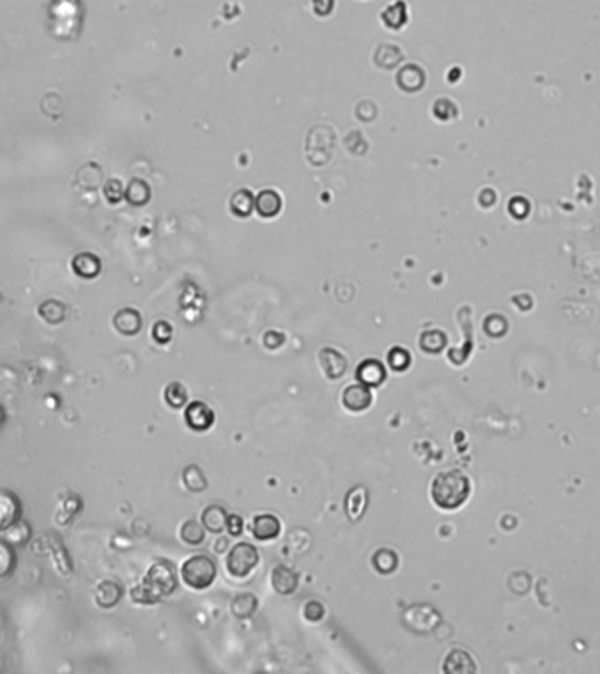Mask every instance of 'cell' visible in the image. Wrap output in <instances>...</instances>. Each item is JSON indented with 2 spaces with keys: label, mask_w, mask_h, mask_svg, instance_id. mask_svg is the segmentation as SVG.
<instances>
[{
  "label": "cell",
  "mask_w": 600,
  "mask_h": 674,
  "mask_svg": "<svg viewBox=\"0 0 600 674\" xmlns=\"http://www.w3.org/2000/svg\"><path fill=\"white\" fill-rule=\"evenodd\" d=\"M260 553L251 542H237L226 555V571L234 578H246L257 569Z\"/></svg>",
  "instance_id": "277c9868"
},
{
  "label": "cell",
  "mask_w": 600,
  "mask_h": 674,
  "mask_svg": "<svg viewBox=\"0 0 600 674\" xmlns=\"http://www.w3.org/2000/svg\"><path fill=\"white\" fill-rule=\"evenodd\" d=\"M20 502L13 494L0 490V532L13 527L14 521L20 518Z\"/></svg>",
  "instance_id": "9a60e30c"
},
{
  "label": "cell",
  "mask_w": 600,
  "mask_h": 674,
  "mask_svg": "<svg viewBox=\"0 0 600 674\" xmlns=\"http://www.w3.org/2000/svg\"><path fill=\"white\" fill-rule=\"evenodd\" d=\"M420 346L425 353H439L446 346V336L441 331L423 332L420 337Z\"/></svg>",
  "instance_id": "4316f807"
},
{
  "label": "cell",
  "mask_w": 600,
  "mask_h": 674,
  "mask_svg": "<svg viewBox=\"0 0 600 674\" xmlns=\"http://www.w3.org/2000/svg\"><path fill=\"white\" fill-rule=\"evenodd\" d=\"M183 483L188 490L195 492V494L208 488V480H205L204 471L198 466H195V464L193 466H188L186 469L183 471Z\"/></svg>",
  "instance_id": "603a6c76"
},
{
  "label": "cell",
  "mask_w": 600,
  "mask_h": 674,
  "mask_svg": "<svg viewBox=\"0 0 600 674\" xmlns=\"http://www.w3.org/2000/svg\"><path fill=\"white\" fill-rule=\"evenodd\" d=\"M355 378H357L358 383L369 386V388H371V386H379L385 383L386 369L385 365H383V362L376 360V358H367V360H364L357 367Z\"/></svg>",
  "instance_id": "9c48e42d"
},
{
  "label": "cell",
  "mask_w": 600,
  "mask_h": 674,
  "mask_svg": "<svg viewBox=\"0 0 600 674\" xmlns=\"http://www.w3.org/2000/svg\"><path fill=\"white\" fill-rule=\"evenodd\" d=\"M251 534L258 541H272L281 534V521L271 513L257 514L251 521Z\"/></svg>",
  "instance_id": "30bf717a"
},
{
  "label": "cell",
  "mask_w": 600,
  "mask_h": 674,
  "mask_svg": "<svg viewBox=\"0 0 600 674\" xmlns=\"http://www.w3.org/2000/svg\"><path fill=\"white\" fill-rule=\"evenodd\" d=\"M367 502H369V494L367 488L365 487H353L350 492L346 494V499H344V511H346L347 518L351 521H358L362 520V516L367 511Z\"/></svg>",
  "instance_id": "7c38bea8"
},
{
  "label": "cell",
  "mask_w": 600,
  "mask_h": 674,
  "mask_svg": "<svg viewBox=\"0 0 600 674\" xmlns=\"http://www.w3.org/2000/svg\"><path fill=\"white\" fill-rule=\"evenodd\" d=\"M113 324H115V329L120 332V334L132 337L141 331L143 320H141V314L137 313L136 310H132V307H125V310H120L118 313L115 314Z\"/></svg>",
  "instance_id": "5bb4252c"
},
{
  "label": "cell",
  "mask_w": 600,
  "mask_h": 674,
  "mask_svg": "<svg viewBox=\"0 0 600 674\" xmlns=\"http://www.w3.org/2000/svg\"><path fill=\"white\" fill-rule=\"evenodd\" d=\"M372 566L379 574H393L399 569V555L392 548H379L372 555Z\"/></svg>",
  "instance_id": "ac0fdd59"
},
{
  "label": "cell",
  "mask_w": 600,
  "mask_h": 674,
  "mask_svg": "<svg viewBox=\"0 0 600 674\" xmlns=\"http://www.w3.org/2000/svg\"><path fill=\"white\" fill-rule=\"evenodd\" d=\"M183 581L193 590H205L215 583L218 576V567L215 560L208 555H193L181 567Z\"/></svg>",
  "instance_id": "3957f363"
},
{
  "label": "cell",
  "mask_w": 600,
  "mask_h": 674,
  "mask_svg": "<svg viewBox=\"0 0 600 674\" xmlns=\"http://www.w3.org/2000/svg\"><path fill=\"white\" fill-rule=\"evenodd\" d=\"M258 608V599L255 597L253 594H241L234 599L232 602V615L236 618L243 620V618H250Z\"/></svg>",
  "instance_id": "ffe728a7"
},
{
  "label": "cell",
  "mask_w": 600,
  "mask_h": 674,
  "mask_svg": "<svg viewBox=\"0 0 600 674\" xmlns=\"http://www.w3.org/2000/svg\"><path fill=\"white\" fill-rule=\"evenodd\" d=\"M299 574L288 566H276L271 573V585L278 594L292 595L299 588Z\"/></svg>",
  "instance_id": "8fae6325"
},
{
  "label": "cell",
  "mask_w": 600,
  "mask_h": 674,
  "mask_svg": "<svg viewBox=\"0 0 600 674\" xmlns=\"http://www.w3.org/2000/svg\"><path fill=\"white\" fill-rule=\"evenodd\" d=\"M302 613H304V618L307 622H319L325 616V606L319 601H307Z\"/></svg>",
  "instance_id": "4dcf8cb0"
},
{
  "label": "cell",
  "mask_w": 600,
  "mask_h": 674,
  "mask_svg": "<svg viewBox=\"0 0 600 674\" xmlns=\"http://www.w3.org/2000/svg\"><path fill=\"white\" fill-rule=\"evenodd\" d=\"M184 420L186 425L195 432H205L212 427L216 417L212 407L209 404L202 402V400H193L188 404L186 411H184Z\"/></svg>",
  "instance_id": "8992f818"
},
{
  "label": "cell",
  "mask_w": 600,
  "mask_h": 674,
  "mask_svg": "<svg viewBox=\"0 0 600 674\" xmlns=\"http://www.w3.org/2000/svg\"><path fill=\"white\" fill-rule=\"evenodd\" d=\"M244 528V521L239 514H229L226 518V530L230 532V535H241L243 534Z\"/></svg>",
  "instance_id": "e575fe53"
},
{
  "label": "cell",
  "mask_w": 600,
  "mask_h": 674,
  "mask_svg": "<svg viewBox=\"0 0 600 674\" xmlns=\"http://www.w3.org/2000/svg\"><path fill=\"white\" fill-rule=\"evenodd\" d=\"M402 623L414 634H430L441 623V615L428 604H414L402 613Z\"/></svg>",
  "instance_id": "5b68a950"
},
{
  "label": "cell",
  "mask_w": 600,
  "mask_h": 674,
  "mask_svg": "<svg viewBox=\"0 0 600 674\" xmlns=\"http://www.w3.org/2000/svg\"><path fill=\"white\" fill-rule=\"evenodd\" d=\"M442 671L448 674H471L478 671V668H475L474 661H472V657L467 651L457 648V650H451L446 655Z\"/></svg>",
  "instance_id": "4fadbf2b"
},
{
  "label": "cell",
  "mask_w": 600,
  "mask_h": 674,
  "mask_svg": "<svg viewBox=\"0 0 600 674\" xmlns=\"http://www.w3.org/2000/svg\"><path fill=\"white\" fill-rule=\"evenodd\" d=\"M374 400L372 392L369 386L365 385H350L343 392V406L351 413H362V411L369 409Z\"/></svg>",
  "instance_id": "52a82bcc"
},
{
  "label": "cell",
  "mask_w": 600,
  "mask_h": 674,
  "mask_svg": "<svg viewBox=\"0 0 600 674\" xmlns=\"http://www.w3.org/2000/svg\"><path fill=\"white\" fill-rule=\"evenodd\" d=\"M411 362H413V358H411V353L406 350V348H402V346L392 348V350L388 351V355H386V364H388L390 367H392L393 371H397V372L407 371V369H409V365H411Z\"/></svg>",
  "instance_id": "484cf974"
},
{
  "label": "cell",
  "mask_w": 600,
  "mask_h": 674,
  "mask_svg": "<svg viewBox=\"0 0 600 674\" xmlns=\"http://www.w3.org/2000/svg\"><path fill=\"white\" fill-rule=\"evenodd\" d=\"M319 365H321V371L325 372L326 378L336 381V379L343 378L346 372L347 360L336 348H323L319 351Z\"/></svg>",
  "instance_id": "ba28073f"
},
{
  "label": "cell",
  "mask_w": 600,
  "mask_h": 674,
  "mask_svg": "<svg viewBox=\"0 0 600 674\" xmlns=\"http://www.w3.org/2000/svg\"><path fill=\"white\" fill-rule=\"evenodd\" d=\"M406 4L404 2H395L388 7L386 11H383V21L388 25L390 28L397 30V28L402 27L406 23Z\"/></svg>",
  "instance_id": "83f0119b"
},
{
  "label": "cell",
  "mask_w": 600,
  "mask_h": 674,
  "mask_svg": "<svg viewBox=\"0 0 600 674\" xmlns=\"http://www.w3.org/2000/svg\"><path fill=\"white\" fill-rule=\"evenodd\" d=\"M430 495L434 504L441 509H458L471 495V481L461 471H445V473H439L432 481Z\"/></svg>",
  "instance_id": "7a4b0ae2"
},
{
  "label": "cell",
  "mask_w": 600,
  "mask_h": 674,
  "mask_svg": "<svg viewBox=\"0 0 600 674\" xmlns=\"http://www.w3.org/2000/svg\"><path fill=\"white\" fill-rule=\"evenodd\" d=\"M181 539L190 546H198L205 539V528L202 521L186 520L181 525Z\"/></svg>",
  "instance_id": "44dd1931"
},
{
  "label": "cell",
  "mask_w": 600,
  "mask_h": 674,
  "mask_svg": "<svg viewBox=\"0 0 600 674\" xmlns=\"http://www.w3.org/2000/svg\"><path fill=\"white\" fill-rule=\"evenodd\" d=\"M226 518H229V514L222 506L211 504L202 511L200 520L205 530L212 532V534H222L226 528Z\"/></svg>",
  "instance_id": "e0dca14e"
},
{
  "label": "cell",
  "mask_w": 600,
  "mask_h": 674,
  "mask_svg": "<svg viewBox=\"0 0 600 674\" xmlns=\"http://www.w3.org/2000/svg\"><path fill=\"white\" fill-rule=\"evenodd\" d=\"M39 317L48 325H60L67 318V306L60 300L48 299L39 306Z\"/></svg>",
  "instance_id": "d6986e66"
},
{
  "label": "cell",
  "mask_w": 600,
  "mask_h": 674,
  "mask_svg": "<svg viewBox=\"0 0 600 674\" xmlns=\"http://www.w3.org/2000/svg\"><path fill=\"white\" fill-rule=\"evenodd\" d=\"M251 208H253V198H251L250 191L241 190V191H237L236 195H234L232 209H234V212H236V215L246 216L248 212L251 211Z\"/></svg>",
  "instance_id": "f546056e"
},
{
  "label": "cell",
  "mask_w": 600,
  "mask_h": 674,
  "mask_svg": "<svg viewBox=\"0 0 600 674\" xmlns=\"http://www.w3.org/2000/svg\"><path fill=\"white\" fill-rule=\"evenodd\" d=\"M281 208V198L276 191L265 190L258 195L257 209L262 216H274Z\"/></svg>",
  "instance_id": "d4e9b609"
},
{
  "label": "cell",
  "mask_w": 600,
  "mask_h": 674,
  "mask_svg": "<svg viewBox=\"0 0 600 674\" xmlns=\"http://www.w3.org/2000/svg\"><path fill=\"white\" fill-rule=\"evenodd\" d=\"M125 197L129 198L130 204L141 205L144 204V202H148V198H150V188H148V184L143 183V181L134 179L132 183L129 184V188H127Z\"/></svg>",
  "instance_id": "f1b7e54d"
},
{
  "label": "cell",
  "mask_w": 600,
  "mask_h": 674,
  "mask_svg": "<svg viewBox=\"0 0 600 674\" xmlns=\"http://www.w3.org/2000/svg\"><path fill=\"white\" fill-rule=\"evenodd\" d=\"M120 599H122V588L115 581H104V583L98 585L97 602L102 608H113Z\"/></svg>",
  "instance_id": "7402d4cb"
},
{
  "label": "cell",
  "mask_w": 600,
  "mask_h": 674,
  "mask_svg": "<svg viewBox=\"0 0 600 674\" xmlns=\"http://www.w3.org/2000/svg\"><path fill=\"white\" fill-rule=\"evenodd\" d=\"M283 343H285V336L279 334V332H267L264 337V344L269 350H278V348L283 346Z\"/></svg>",
  "instance_id": "d590c367"
},
{
  "label": "cell",
  "mask_w": 600,
  "mask_h": 674,
  "mask_svg": "<svg viewBox=\"0 0 600 674\" xmlns=\"http://www.w3.org/2000/svg\"><path fill=\"white\" fill-rule=\"evenodd\" d=\"M14 557L6 545H0V580L13 571Z\"/></svg>",
  "instance_id": "d6a6232c"
},
{
  "label": "cell",
  "mask_w": 600,
  "mask_h": 674,
  "mask_svg": "<svg viewBox=\"0 0 600 674\" xmlns=\"http://www.w3.org/2000/svg\"><path fill=\"white\" fill-rule=\"evenodd\" d=\"M177 588L176 567L169 560H158L150 567L146 578L132 590V599L139 604H156Z\"/></svg>",
  "instance_id": "6da1fadb"
},
{
  "label": "cell",
  "mask_w": 600,
  "mask_h": 674,
  "mask_svg": "<svg viewBox=\"0 0 600 674\" xmlns=\"http://www.w3.org/2000/svg\"><path fill=\"white\" fill-rule=\"evenodd\" d=\"M72 271L76 272L79 278L83 279H94L101 274V260L98 257H95L94 253H84L76 255L72 258Z\"/></svg>",
  "instance_id": "2e32d148"
},
{
  "label": "cell",
  "mask_w": 600,
  "mask_h": 674,
  "mask_svg": "<svg viewBox=\"0 0 600 674\" xmlns=\"http://www.w3.org/2000/svg\"><path fill=\"white\" fill-rule=\"evenodd\" d=\"M104 193H106V197H108V201L113 202V204H116V202H120L123 197H125V190H123V184L120 183L118 179L108 181V183H106V186H104Z\"/></svg>",
  "instance_id": "1f68e13d"
},
{
  "label": "cell",
  "mask_w": 600,
  "mask_h": 674,
  "mask_svg": "<svg viewBox=\"0 0 600 674\" xmlns=\"http://www.w3.org/2000/svg\"><path fill=\"white\" fill-rule=\"evenodd\" d=\"M163 397H165V402L169 404L170 407H174V409H179V407L186 406L188 390L184 388L183 383L174 381V383H169V385H167L165 392H163Z\"/></svg>",
  "instance_id": "cb8c5ba5"
},
{
  "label": "cell",
  "mask_w": 600,
  "mask_h": 674,
  "mask_svg": "<svg viewBox=\"0 0 600 674\" xmlns=\"http://www.w3.org/2000/svg\"><path fill=\"white\" fill-rule=\"evenodd\" d=\"M312 7L318 13V16H326L332 11L333 0H312Z\"/></svg>",
  "instance_id": "8d00e7d4"
},
{
  "label": "cell",
  "mask_w": 600,
  "mask_h": 674,
  "mask_svg": "<svg viewBox=\"0 0 600 674\" xmlns=\"http://www.w3.org/2000/svg\"><path fill=\"white\" fill-rule=\"evenodd\" d=\"M153 337H155V341H158V343L162 344L169 343L170 337H172V327H170L167 322H158V324L153 327Z\"/></svg>",
  "instance_id": "836d02e7"
},
{
  "label": "cell",
  "mask_w": 600,
  "mask_h": 674,
  "mask_svg": "<svg viewBox=\"0 0 600 674\" xmlns=\"http://www.w3.org/2000/svg\"><path fill=\"white\" fill-rule=\"evenodd\" d=\"M225 546H226V539L223 538V539H219L218 542H215V549L218 553H222V552H225Z\"/></svg>",
  "instance_id": "74e56055"
}]
</instances>
